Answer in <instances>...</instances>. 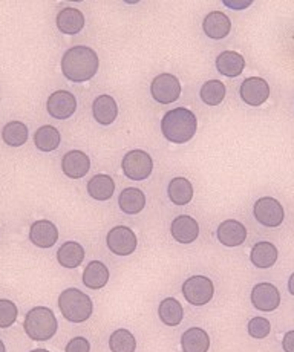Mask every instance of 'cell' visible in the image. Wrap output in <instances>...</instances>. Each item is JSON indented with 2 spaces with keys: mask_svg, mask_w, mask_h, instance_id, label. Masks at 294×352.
I'll return each instance as SVG.
<instances>
[{
  "mask_svg": "<svg viewBox=\"0 0 294 352\" xmlns=\"http://www.w3.org/2000/svg\"><path fill=\"white\" fill-rule=\"evenodd\" d=\"M100 60L97 52L89 46H72L61 58V72L72 83H85L98 71Z\"/></svg>",
  "mask_w": 294,
  "mask_h": 352,
  "instance_id": "6da1fadb",
  "label": "cell"
},
{
  "mask_svg": "<svg viewBox=\"0 0 294 352\" xmlns=\"http://www.w3.org/2000/svg\"><path fill=\"white\" fill-rule=\"evenodd\" d=\"M198 120L195 113L186 107L169 111L161 120V132L164 138L174 144H184L195 137Z\"/></svg>",
  "mask_w": 294,
  "mask_h": 352,
  "instance_id": "7a4b0ae2",
  "label": "cell"
},
{
  "mask_svg": "<svg viewBox=\"0 0 294 352\" xmlns=\"http://www.w3.org/2000/svg\"><path fill=\"white\" fill-rule=\"evenodd\" d=\"M61 316L72 323H83L92 316L94 305L91 297L77 288H67L59 297Z\"/></svg>",
  "mask_w": 294,
  "mask_h": 352,
  "instance_id": "3957f363",
  "label": "cell"
},
{
  "mask_svg": "<svg viewBox=\"0 0 294 352\" xmlns=\"http://www.w3.org/2000/svg\"><path fill=\"white\" fill-rule=\"evenodd\" d=\"M25 333L34 342H46L57 333L59 323L52 311L46 307L32 308L25 317Z\"/></svg>",
  "mask_w": 294,
  "mask_h": 352,
  "instance_id": "277c9868",
  "label": "cell"
},
{
  "mask_svg": "<svg viewBox=\"0 0 294 352\" xmlns=\"http://www.w3.org/2000/svg\"><path fill=\"white\" fill-rule=\"evenodd\" d=\"M121 168L126 178L132 181H143L147 179L152 173L154 161L147 152L136 148V151H131L125 155V158L121 161Z\"/></svg>",
  "mask_w": 294,
  "mask_h": 352,
  "instance_id": "5b68a950",
  "label": "cell"
},
{
  "mask_svg": "<svg viewBox=\"0 0 294 352\" xmlns=\"http://www.w3.org/2000/svg\"><path fill=\"white\" fill-rule=\"evenodd\" d=\"M182 294L189 303L195 305V307H202L213 299V282L206 276H193L184 282Z\"/></svg>",
  "mask_w": 294,
  "mask_h": 352,
  "instance_id": "8992f818",
  "label": "cell"
},
{
  "mask_svg": "<svg viewBox=\"0 0 294 352\" xmlns=\"http://www.w3.org/2000/svg\"><path fill=\"white\" fill-rule=\"evenodd\" d=\"M150 94L161 104H172L181 96V83L172 74H160L150 85Z\"/></svg>",
  "mask_w": 294,
  "mask_h": 352,
  "instance_id": "52a82bcc",
  "label": "cell"
},
{
  "mask_svg": "<svg viewBox=\"0 0 294 352\" xmlns=\"http://www.w3.org/2000/svg\"><path fill=\"white\" fill-rule=\"evenodd\" d=\"M253 213H255V218L259 224L269 228L279 227L285 218L282 204L277 199L270 198V196H264V198L258 199Z\"/></svg>",
  "mask_w": 294,
  "mask_h": 352,
  "instance_id": "ba28073f",
  "label": "cell"
},
{
  "mask_svg": "<svg viewBox=\"0 0 294 352\" xmlns=\"http://www.w3.org/2000/svg\"><path fill=\"white\" fill-rule=\"evenodd\" d=\"M107 247L114 254L118 256H129L135 252L136 245H138V241H136V236L134 230L125 226H117L114 227L111 232L107 233Z\"/></svg>",
  "mask_w": 294,
  "mask_h": 352,
  "instance_id": "9c48e42d",
  "label": "cell"
},
{
  "mask_svg": "<svg viewBox=\"0 0 294 352\" xmlns=\"http://www.w3.org/2000/svg\"><path fill=\"white\" fill-rule=\"evenodd\" d=\"M239 96L249 106H262L270 97V85L261 77H249L241 83Z\"/></svg>",
  "mask_w": 294,
  "mask_h": 352,
  "instance_id": "30bf717a",
  "label": "cell"
},
{
  "mask_svg": "<svg viewBox=\"0 0 294 352\" xmlns=\"http://www.w3.org/2000/svg\"><path fill=\"white\" fill-rule=\"evenodd\" d=\"M46 109L56 120H67L77 111V98L70 91H56L48 98Z\"/></svg>",
  "mask_w": 294,
  "mask_h": 352,
  "instance_id": "8fae6325",
  "label": "cell"
},
{
  "mask_svg": "<svg viewBox=\"0 0 294 352\" xmlns=\"http://www.w3.org/2000/svg\"><path fill=\"white\" fill-rule=\"evenodd\" d=\"M251 303L256 309L264 311V313L275 311L280 305L279 289L269 282L258 283L251 291Z\"/></svg>",
  "mask_w": 294,
  "mask_h": 352,
  "instance_id": "7c38bea8",
  "label": "cell"
},
{
  "mask_svg": "<svg viewBox=\"0 0 294 352\" xmlns=\"http://www.w3.org/2000/svg\"><path fill=\"white\" fill-rule=\"evenodd\" d=\"M61 170L71 179H80L91 170V160L81 151L67 152L61 160Z\"/></svg>",
  "mask_w": 294,
  "mask_h": 352,
  "instance_id": "4fadbf2b",
  "label": "cell"
},
{
  "mask_svg": "<svg viewBox=\"0 0 294 352\" xmlns=\"http://www.w3.org/2000/svg\"><path fill=\"white\" fill-rule=\"evenodd\" d=\"M30 239L39 248H51L59 241V230L51 221H37L31 226Z\"/></svg>",
  "mask_w": 294,
  "mask_h": 352,
  "instance_id": "5bb4252c",
  "label": "cell"
},
{
  "mask_svg": "<svg viewBox=\"0 0 294 352\" xmlns=\"http://www.w3.org/2000/svg\"><path fill=\"white\" fill-rule=\"evenodd\" d=\"M216 236L225 247H239L247 239V228L239 221L227 219L221 222V226L218 227Z\"/></svg>",
  "mask_w": 294,
  "mask_h": 352,
  "instance_id": "9a60e30c",
  "label": "cell"
},
{
  "mask_svg": "<svg viewBox=\"0 0 294 352\" xmlns=\"http://www.w3.org/2000/svg\"><path fill=\"white\" fill-rule=\"evenodd\" d=\"M170 233H172L176 242L191 243L200 236V226H198L196 219L190 218L187 214H181L172 221Z\"/></svg>",
  "mask_w": 294,
  "mask_h": 352,
  "instance_id": "2e32d148",
  "label": "cell"
},
{
  "mask_svg": "<svg viewBox=\"0 0 294 352\" xmlns=\"http://www.w3.org/2000/svg\"><path fill=\"white\" fill-rule=\"evenodd\" d=\"M202 30L209 38L221 40L225 38L231 31V22L227 14L222 11H211L202 22Z\"/></svg>",
  "mask_w": 294,
  "mask_h": 352,
  "instance_id": "e0dca14e",
  "label": "cell"
},
{
  "mask_svg": "<svg viewBox=\"0 0 294 352\" xmlns=\"http://www.w3.org/2000/svg\"><path fill=\"white\" fill-rule=\"evenodd\" d=\"M56 23L61 34L75 36V34H78L85 28V16L77 8H63L59 11Z\"/></svg>",
  "mask_w": 294,
  "mask_h": 352,
  "instance_id": "ac0fdd59",
  "label": "cell"
},
{
  "mask_svg": "<svg viewBox=\"0 0 294 352\" xmlns=\"http://www.w3.org/2000/svg\"><path fill=\"white\" fill-rule=\"evenodd\" d=\"M94 118L101 126H109L117 120L118 106L111 96H98L92 104Z\"/></svg>",
  "mask_w": 294,
  "mask_h": 352,
  "instance_id": "d6986e66",
  "label": "cell"
},
{
  "mask_svg": "<svg viewBox=\"0 0 294 352\" xmlns=\"http://www.w3.org/2000/svg\"><path fill=\"white\" fill-rule=\"evenodd\" d=\"M245 67V58L236 51H224L216 58V69L225 77H239Z\"/></svg>",
  "mask_w": 294,
  "mask_h": 352,
  "instance_id": "ffe728a7",
  "label": "cell"
},
{
  "mask_svg": "<svg viewBox=\"0 0 294 352\" xmlns=\"http://www.w3.org/2000/svg\"><path fill=\"white\" fill-rule=\"evenodd\" d=\"M277 248L273 245L271 242H258L255 247L251 248L250 253V259L253 262V265L258 268H270L276 263L277 261Z\"/></svg>",
  "mask_w": 294,
  "mask_h": 352,
  "instance_id": "44dd1931",
  "label": "cell"
},
{
  "mask_svg": "<svg viewBox=\"0 0 294 352\" xmlns=\"http://www.w3.org/2000/svg\"><path fill=\"white\" fill-rule=\"evenodd\" d=\"M118 206L126 214H136L146 207V195L140 188L127 187L118 196Z\"/></svg>",
  "mask_w": 294,
  "mask_h": 352,
  "instance_id": "7402d4cb",
  "label": "cell"
},
{
  "mask_svg": "<svg viewBox=\"0 0 294 352\" xmlns=\"http://www.w3.org/2000/svg\"><path fill=\"white\" fill-rule=\"evenodd\" d=\"M57 261L65 268H77L85 261V248L78 242H65L59 248Z\"/></svg>",
  "mask_w": 294,
  "mask_h": 352,
  "instance_id": "603a6c76",
  "label": "cell"
},
{
  "mask_svg": "<svg viewBox=\"0 0 294 352\" xmlns=\"http://www.w3.org/2000/svg\"><path fill=\"white\" fill-rule=\"evenodd\" d=\"M181 346L184 352H207L210 348V338L201 328H190L181 337Z\"/></svg>",
  "mask_w": 294,
  "mask_h": 352,
  "instance_id": "cb8c5ba5",
  "label": "cell"
},
{
  "mask_svg": "<svg viewBox=\"0 0 294 352\" xmlns=\"http://www.w3.org/2000/svg\"><path fill=\"white\" fill-rule=\"evenodd\" d=\"M109 280V270L103 262L92 261L87 263L83 272V283L91 289H100L106 287Z\"/></svg>",
  "mask_w": 294,
  "mask_h": 352,
  "instance_id": "d4e9b609",
  "label": "cell"
},
{
  "mask_svg": "<svg viewBox=\"0 0 294 352\" xmlns=\"http://www.w3.org/2000/svg\"><path fill=\"white\" fill-rule=\"evenodd\" d=\"M115 192V181L109 175H95L94 178L87 182V193L91 198L97 201H107L112 198Z\"/></svg>",
  "mask_w": 294,
  "mask_h": 352,
  "instance_id": "484cf974",
  "label": "cell"
},
{
  "mask_svg": "<svg viewBox=\"0 0 294 352\" xmlns=\"http://www.w3.org/2000/svg\"><path fill=\"white\" fill-rule=\"evenodd\" d=\"M167 193L175 206H187L193 199V186L186 178H174L169 182Z\"/></svg>",
  "mask_w": 294,
  "mask_h": 352,
  "instance_id": "4316f807",
  "label": "cell"
},
{
  "mask_svg": "<svg viewBox=\"0 0 294 352\" xmlns=\"http://www.w3.org/2000/svg\"><path fill=\"white\" fill-rule=\"evenodd\" d=\"M61 135L54 126H42L37 129V132L34 133V143L36 147L42 152H52L60 146Z\"/></svg>",
  "mask_w": 294,
  "mask_h": 352,
  "instance_id": "83f0119b",
  "label": "cell"
},
{
  "mask_svg": "<svg viewBox=\"0 0 294 352\" xmlns=\"http://www.w3.org/2000/svg\"><path fill=\"white\" fill-rule=\"evenodd\" d=\"M158 316L164 324L167 327H178L182 322L184 317V309L182 305L172 297H167L160 303L158 308Z\"/></svg>",
  "mask_w": 294,
  "mask_h": 352,
  "instance_id": "f1b7e54d",
  "label": "cell"
},
{
  "mask_svg": "<svg viewBox=\"0 0 294 352\" xmlns=\"http://www.w3.org/2000/svg\"><path fill=\"white\" fill-rule=\"evenodd\" d=\"M2 138L11 147H20L28 141V127L22 121H10L2 129Z\"/></svg>",
  "mask_w": 294,
  "mask_h": 352,
  "instance_id": "f546056e",
  "label": "cell"
},
{
  "mask_svg": "<svg viewBox=\"0 0 294 352\" xmlns=\"http://www.w3.org/2000/svg\"><path fill=\"white\" fill-rule=\"evenodd\" d=\"M225 92L227 89H225V85L221 80H209L207 83L202 85L200 97L207 106H218L225 98Z\"/></svg>",
  "mask_w": 294,
  "mask_h": 352,
  "instance_id": "4dcf8cb0",
  "label": "cell"
},
{
  "mask_svg": "<svg viewBox=\"0 0 294 352\" xmlns=\"http://www.w3.org/2000/svg\"><path fill=\"white\" fill-rule=\"evenodd\" d=\"M109 348L112 352H135L136 340L131 331L117 329L109 338Z\"/></svg>",
  "mask_w": 294,
  "mask_h": 352,
  "instance_id": "1f68e13d",
  "label": "cell"
},
{
  "mask_svg": "<svg viewBox=\"0 0 294 352\" xmlns=\"http://www.w3.org/2000/svg\"><path fill=\"white\" fill-rule=\"evenodd\" d=\"M19 309L11 300L0 299V328H10L17 320Z\"/></svg>",
  "mask_w": 294,
  "mask_h": 352,
  "instance_id": "d6a6232c",
  "label": "cell"
},
{
  "mask_svg": "<svg viewBox=\"0 0 294 352\" xmlns=\"http://www.w3.org/2000/svg\"><path fill=\"white\" fill-rule=\"evenodd\" d=\"M271 331V323L264 319V317H255L249 322V334L253 338H265L270 334Z\"/></svg>",
  "mask_w": 294,
  "mask_h": 352,
  "instance_id": "836d02e7",
  "label": "cell"
},
{
  "mask_svg": "<svg viewBox=\"0 0 294 352\" xmlns=\"http://www.w3.org/2000/svg\"><path fill=\"white\" fill-rule=\"evenodd\" d=\"M91 344L85 337H74L72 340L66 344L65 352H89Z\"/></svg>",
  "mask_w": 294,
  "mask_h": 352,
  "instance_id": "e575fe53",
  "label": "cell"
},
{
  "mask_svg": "<svg viewBox=\"0 0 294 352\" xmlns=\"http://www.w3.org/2000/svg\"><path fill=\"white\" fill-rule=\"evenodd\" d=\"M282 346L285 352H294V331H288V333L284 336Z\"/></svg>",
  "mask_w": 294,
  "mask_h": 352,
  "instance_id": "d590c367",
  "label": "cell"
},
{
  "mask_svg": "<svg viewBox=\"0 0 294 352\" xmlns=\"http://www.w3.org/2000/svg\"><path fill=\"white\" fill-rule=\"evenodd\" d=\"M224 5L230 6L233 10H245L247 6L251 5V2H238V0H233V2H229V0H224Z\"/></svg>",
  "mask_w": 294,
  "mask_h": 352,
  "instance_id": "8d00e7d4",
  "label": "cell"
},
{
  "mask_svg": "<svg viewBox=\"0 0 294 352\" xmlns=\"http://www.w3.org/2000/svg\"><path fill=\"white\" fill-rule=\"evenodd\" d=\"M288 289H290V293L294 296V273L291 274L290 280H288Z\"/></svg>",
  "mask_w": 294,
  "mask_h": 352,
  "instance_id": "74e56055",
  "label": "cell"
},
{
  "mask_svg": "<svg viewBox=\"0 0 294 352\" xmlns=\"http://www.w3.org/2000/svg\"><path fill=\"white\" fill-rule=\"evenodd\" d=\"M0 352H6V349H5V344H3V342L0 340Z\"/></svg>",
  "mask_w": 294,
  "mask_h": 352,
  "instance_id": "f35d334b",
  "label": "cell"
},
{
  "mask_svg": "<svg viewBox=\"0 0 294 352\" xmlns=\"http://www.w3.org/2000/svg\"><path fill=\"white\" fill-rule=\"evenodd\" d=\"M31 352H50V351H46V349H34Z\"/></svg>",
  "mask_w": 294,
  "mask_h": 352,
  "instance_id": "ab89813d",
  "label": "cell"
}]
</instances>
